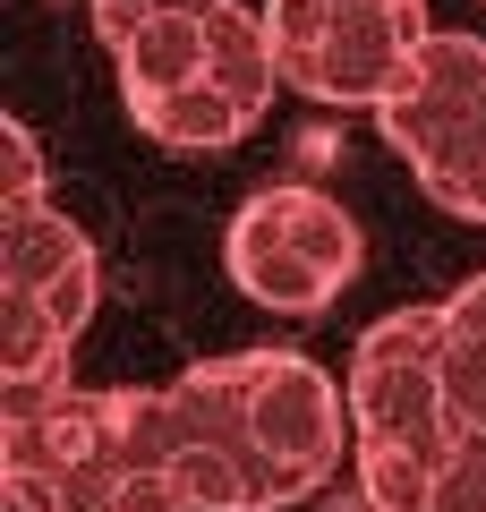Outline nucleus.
<instances>
[{
	"label": "nucleus",
	"mask_w": 486,
	"mask_h": 512,
	"mask_svg": "<svg viewBox=\"0 0 486 512\" xmlns=\"http://www.w3.org/2000/svg\"><path fill=\"white\" fill-rule=\"evenodd\" d=\"M239 393H248L256 453L273 461L290 504L342 470V453H359L350 436V384H333L307 350H239Z\"/></svg>",
	"instance_id": "nucleus-6"
},
{
	"label": "nucleus",
	"mask_w": 486,
	"mask_h": 512,
	"mask_svg": "<svg viewBox=\"0 0 486 512\" xmlns=\"http://www.w3.org/2000/svg\"><path fill=\"white\" fill-rule=\"evenodd\" d=\"M350 478L367 512H427L444 487L461 427L444 410V299L435 308H393L350 350Z\"/></svg>",
	"instance_id": "nucleus-2"
},
{
	"label": "nucleus",
	"mask_w": 486,
	"mask_h": 512,
	"mask_svg": "<svg viewBox=\"0 0 486 512\" xmlns=\"http://www.w3.org/2000/svg\"><path fill=\"white\" fill-rule=\"evenodd\" d=\"M0 487L18 512H188L162 453V384H69L52 402L0 410Z\"/></svg>",
	"instance_id": "nucleus-1"
},
{
	"label": "nucleus",
	"mask_w": 486,
	"mask_h": 512,
	"mask_svg": "<svg viewBox=\"0 0 486 512\" xmlns=\"http://www.w3.org/2000/svg\"><path fill=\"white\" fill-rule=\"evenodd\" d=\"M0 299L52 316L60 333L94 325V299H103V256L77 231L60 205H35V214H0Z\"/></svg>",
	"instance_id": "nucleus-7"
},
{
	"label": "nucleus",
	"mask_w": 486,
	"mask_h": 512,
	"mask_svg": "<svg viewBox=\"0 0 486 512\" xmlns=\"http://www.w3.org/2000/svg\"><path fill=\"white\" fill-rule=\"evenodd\" d=\"M444 410L461 427V444L486 436V333L452 325V308H444Z\"/></svg>",
	"instance_id": "nucleus-10"
},
{
	"label": "nucleus",
	"mask_w": 486,
	"mask_h": 512,
	"mask_svg": "<svg viewBox=\"0 0 486 512\" xmlns=\"http://www.w3.org/2000/svg\"><path fill=\"white\" fill-rule=\"evenodd\" d=\"M231 282L273 316H324L359 282V222L324 188H256L222 231Z\"/></svg>",
	"instance_id": "nucleus-5"
},
{
	"label": "nucleus",
	"mask_w": 486,
	"mask_h": 512,
	"mask_svg": "<svg viewBox=\"0 0 486 512\" xmlns=\"http://www.w3.org/2000/svg\"><path fill=\"white\" fill-rule=\"evenodd\" d=\"M427 35V0H265V43L282 60V86L342 111L393 103Z\"/></svg>",
	"instance_id": "nucleus-3"
},
{
	"label": "nucleus",
	"mask_w": 486,
	"mask_h": 512,
	"mask_svg": "<svg viewBox=\"0 0 486 512\" xmlns=\"http://www.w3.org/2000/svg\"><path fill=\"white\" fill-rule=\"evenodd\" d=\"M444 308H452V325H469V333H486V265H478V274H469L461 291L444 299Z\"/></svg>",
	"instance_id": "nucleus-13"
},
{
	"label": "nucleus",
	"mask_w": 486,
	"mask_h": 512,
	"mask_svg": "<svg viewBox=\"0 0 486 512\" xmlns=\"http://www.w3.org/2000/svg\"><path fill=\"white\" fill-rule=\"evenodd\" d=\"M94 9V35L120 52L128 35H145V26H162V18H222L231 0H86Z\"/></svg>",
	"instance_id": "nucleus-11"
},
{
	"label": "nucleus",
	"mask_w": 486,
	"mask_h": 512,
	"mask_svg": "<svg viewBox=\"0 0 486 512\" xmlns=\"http://www.w3.org/2000/svg\"><path fill=\"white\" fill-rule=\"evenodd\" d=\"M0 154H9V188H0V214H35L43 197V146H35V128L26 120H0Z\"/></svg>",
	"instance_id": "nucleus-12"
},
{
	"label": "nucleus",
	"mask_w": 486,
	"mask_h": 512,
	"mask_svg": "<svg viewBox=\"0 0 486 512\" xmlns=\"http://www.w3.org/2000/svg\"><path fill=\"white\" fill-rule=\"evenodd\" d=\"M111 60H120V103L145 111V103H162V94H180V86L205 77V60H214V18H162V26H145V35H128Z\"/></svg>",
	"instance_id": "nucleus-8"
},
{
	"label": "nucleus",
	"mask_w": 486,
	"mask_h": 512,
	"mask_svg": "<svg viewBox=\"0 0 486 512\" xmlns=\"http://www.w3.org/2000/svg\"><path fill=\"white\" fill-rule=\"evenodd\" d=\"M137 128L154 137V146H171V154H222V146H239V137L256 128V111L239 103V94H222L214 77H197V86L162 94V103H145Z\"/></svg>",
	"instance_id": "nucleus-9"
},
{
	"label": "nucleus",
	"mask_w": 486,
	"mask_h": 512,
	"mask_svg": "<svg viewBox=\"0 0 486 512\" xmlns=\"http://www.w3.org/2000/svg\"><path fill=\"white\" fill-rule=\"evenodd\" d=\"M384 146L410 163L427 205L461 222H486V43L435 26L401 94L376 111Z\"/></svg>",
	"instance_id": "nucleus-4"
}]
</instances>
